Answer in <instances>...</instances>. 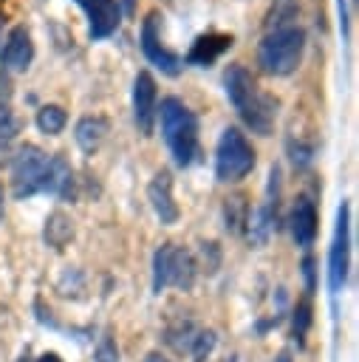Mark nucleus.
Here are the masks:
<instances>
[{
    "label": "nucleus",
    "instance_id": "393cba45",
    "mask_svg": "<svg viewBox=\"0 0 359 362\" xmlns=\"http://www.w3.org/2000/svg\"><path fill=\"white\" fill-rule=\"evenodd\" d=\"M291 150V161H294V167H305L308 161H311V147H305V144H291L288 147Z\"/></svg>",
    "mask_w": 359,
    "mask_h": 362
},
{
    "label": "nucleus",
    "instance_id": "a878e982",
    "mask_svg": "<svg viewBox=\"0 0 359 362\" xmlns=\"http://www.w3.org/2000/svg\"><path fill=\"white\" fill-rule=\"evenodd\" d=\"M302 274H305V286H308V294H311V291H314V286H317V283H314V274H317V260H314L311 255H305V257H302Z\"/></svg>",
    "mask_w": 359,
    "mask_h": 362
},
{
    "label": "nucleus",
    "instance_id": "7c9ffc66",
    "mask_svg": "<svg viewBox=\"0 0 359 362\" xmlns=\"http://www.w3.org/2000/svg\"><path fill=\"white\" fill-rule=\"evenodd\" d=\"M124 14H133V0H124Z\"/></svg>",
    "mask_w": 359,
    "mask_h": 362
},
{
    "label": "nucleus",
    "instance_id": "9d476101",
    "mask_svg": "<svg viewBox=\"0 0 359 362\" xmlns=\"http://www.w3.org/2000/svg\"><path fill=\"white\" fill-rule=\"evenodd\" d=\"M88 17L90 40H107L116 34L122 23V3L119 0H73Z\"/></svg>",
    "mask_w": 359,
    "mask_h": 362
},
{
    "label": "nucleus",
    "instance_id": "473e14b6",
    "mask_svg": "<svg viewBox=\"0 0 359 362\" xmlns=\"http://www.w3.org/2000/svg\"><path fill=\"white\" fill-rule=\"evenodd\" d=\"M0 45H3V17H0Z\"/></svg>",
    "mask_w": 359,
    "mask_h": 362
},
{
    "label": "nucleus",
    "instance_id": "4be33fe9",
    "mask_svg": "<svg viewBox=\"0 0 359 362\" xmlns=\"http://www.w3.org/2000/svg\"><path fill=\"white\" fill-rule=\"evenodd\" d=\"M308 325H311V305H308L305 300H300L297 308H294V317H291V337L297 339V345L305 342V331H308Z\"/></svg>",
    "mask_w": 359,
    "mask_h": 362
},
{
    "label": "nucleus",
    "instance_id": "a211bd4d",
    "mask_svg": "<svg viewBox=\"0 0 359 362\" xmlns=\"http://www.w3.org/2000/svg\"><path fill=\"white\" fill-rule=\"evenodd\" d=\"M17 130H20V124H17L14 113H11V102L0 99V167L6 161H11V156H14Z\"/></svg>",
    "mask_w": 359,
    "mask_h": 362
},
{
    "label": "nucleus",
    "instance_id": "f257e3e1",
    "mask_svg": "<svg viewBox=\"0 0 359 362\" xmlns=\"http://www.w3.org/2000/svg\"><path fill=\"white\" fill-rule=\"evenodd\" d=\"M223 90H226V99L232 102L235 113L252 133H257V136L271 133L274 119H277V99L266 96L240 62H232L223 71Z\"/></svg>",
    "mask_w": 359,
    "mask_h": 362
},
{
    "label": "nucleus",
    "instance_id": "423d86ee",
    "mask_svg": "<svg viewBox=\"0 0 359 362\" xmlns=\"http://www.w3.org/2000/svg\"><path fill=\"white\" fill-rule=\"evenodd\" d=\"M254 147L237 127H223L215 147V175L220 184H237L254 170Z\"/></svg>",
    "mask_w": 359,
    "mask_h": 362
},
{
    "label": "nucleus",
    "instance_id": "20e7f679",
    "mask_svg": "<svg viewBox=\"0 0 359 362\" xmlns=\"http://www.w3.org/2000/svg\"><path fill=\"white\" fill-rule=\"evenodd\" d=\"M51 181V156L37 144H23L11 156V192L17 201H25L37 192H48Z\"/></svg>",
    "mask_w": 359,
    "mask_h": 362
},
{
    "label": "nucleus",
    "instance_id": "6e6552de",
    "mask_svg": "<svg viewBox=\"0 0 359 362\" xmlns=\"http://www.w3.org/2000/svg\"><path fill=\"white\" fill-rule=\"evenodd\" d=\"M277 198H280V167H271L263 204L246 215V238L252 246H263L277 229Z\"/></svg>",
    "mask_w": 359,
    "mask_h": 362
},
{
    "label": "nucleus",
    "instance_id": "39448f33",
    "mask_svg": "<svg viewBox=\"0 0 359 362\" xmlns=\"http://www.w3.org/2000/svg\"><path fill=\"white\" fill-rule=\"evenodd\" d=\"M198 277V263L189 249L178 243H164L153 255V294H161L164 288L175 286L181 291H189Z\"/></svg>",
    "mask_w": 359,
    "mask_h": 362
},
{
    "label": "nucleus",
    "instance_id": "ddd939ff",
    "mask_svg": "<svg viewBox=\"0 0 359 362\" xmlns=\"http://www.w3.org/2000/svg\"><path fill=\"white\" fill-rule=\"evenodd\" d=\"M147 198H150V206H153V212H155V218L161 221V223H175L178 221V204L172 201V175H170V170H158L155 175H153V181L147 184Z\"/></svg>",
    "mask_w": 359,
    "mask_h": 362
},
{
    "label": "nucleus",
    "instance_id": "f03ea898",
    "mask_svg": "<svg viewBox=\"0 0 359 362\" xmlns=\"http://www.w3.org/2000/svg\"><path fill=\"white\" fill-rule=\"evenodd\" d=\"M155 116L161 119V136L167 141V150H170L175 167H192L201 156L198 116L178 96L161 99V107H155Z\"/></svg>",
    "mask_w": 359,
    "mask_h": 362
},
{
    "label": "nucleus",
    "instance_id": "c756f323",
    "mask_svg": "<svg viewBox=\"0 0 359 362\" xmlns=\"http://www.w3.org/2000/svg\"><path fill=\"white\" fill-rule=\"evenodd\" d=\"M147 362H167V359H164V356H158V354H150V356H147Z\"/></svg>",
    "mask_w": 359,
    "mask_h": 362
},
{
    "label": "nucleus",
    "instance_id": "bb28decb",
    "mask_svg": "<svg viewBox=\"0 0 359 362\" xmlns=\"http://www.w3.org/2000/svg\"><path fill=\"white\" fill-rule=\"evenodd\" d=\"M339 3V31L342 37H348V0H336Z\"/></svg>",
    "mask_w": 359,
    "mask_h": 362
},
{
    "label": "nucleus",
    "instance_id": "1a4fd4ad",
    "mask_svg": "<svg viewBox=\"0 0 359 362\" xmlns=\"http://www.w3.org/2000/svg\"><path fill=\"white\" fill-rule=\"evenodd\" d=\"M141 51L147 57L150 65H155L161 74L167 76H178L184 62L178 54H172L164 42H161V14L158 11H150L141 23Z\"/></svg>",
    "mask_w": 359,
    "mask_h": 362
},
{
    "label": "nucleus",
    "instance_id": "5701e85b",
    "mask_svg": "<svg viewBox=\"0 0 359 362\" xmlns=\"http://www.w3.org/2000/svg\"><path fill=\"white\" fill-rule=\"evenodd\" d=\"M212 348H215V331H198L192 345H189V356L195 362H204L212 354Z\"/></svg>",
    "mask_w": 359,
    "mask_h": 362
},
{
    "label": "nucleus",
    "instance_id": "412c9836",
    "mask_svg": "<svg viewBox=\"0 0 359 362\" xmlns=\"http://www.w3.org/2000/svg\"><path fill=\"white\" fill-rule=\"evenodd\" d=\"M246 198L243 195H232V198H226V204H223V218H226V229L229 232H240L243 226H246Z\"/></svg>",
    "mask_w": 359,
    "mask_h": 362
},
{
    "label": "nucleus",
    "instance_id": "dca6fc26",
    "mask_svg": "<svg viewBox=\"0 0 359 362\" xmlns=\"http://www.w3.org/2000/svg\"><path fill=\"white\" fill-rule=\"evenodd\" d=\"M107 130H110V124H107L105 116H82V119L76 122L73 139H76V144H79V150H82L85 156H93V153L102 147Z\"/></svg>",
    "mask_w": 359,
    "mask_h": 362
},
{
    "label": "nucleus",
    "instance_id": "2f4dec72",
    "mask_svg": "<svg viewBox=\"0 0 359 362\" xmlns=\"http://www.w3.org/2000/svg\"><path fill=\"white\" fill-rule=\"evenodd\" d=\"M0 218H3V187H0Z\"/></svg>",
    "mask_w": 359,
    "mask_h": 362
},
{
    "label": "nucleus",
    "instance_id": "6ab92c4d",
    "mask_svg": "<svg viewBox=\"0 0 359 362\" xmlns=\"http://www.w3.org/2000/svg\"><path fill=\"white\" fill-rule=\"evenodd\" d=\"M198 331H201V328H198L189 317H178L175 322L167 325V331H164V342H167L175 354H189V345H192V339H195Z\"/></svg>",
    "mask_w": 359,
    "mask_h": 362
},
{
    "label": "nucleus",
    "instance_id": "f3484780",
    "mask_svg": "<svg viewBox=\"0 0 359 362\" xmlns=\"http://www.w3.org/2000/svg\"><path fill=\"white\" fill-rule=\"evenodd\" d=\"M42 238L51 249H65L73 238V221L68 212L62 209H54L48 218H45V229H42Z\"/></svg>",
    "mask_w": 359,
    "mask_h": 362
},
{
    "label": "nucleus",
    "instance_id": "9b49d317",
    "mask_svg": "<svg viewBox=\"0 0 359 362\" xmlns=\"http://www.w3.org/2000/svg\"><path fill=\"white\" fill-rule=\"evenodd\" d=\"M155 107H158V93H155V79L150 71H139L133 79V119L141 136L153 133L155 124Z\"/></svg>",
    "mask_w": 359,
    "mask_h": 362
},
{
    "label": "nucleus",
    "instance_id": "0eeeda50",
    "mask_svg": "<svg viewBox=\"0 0 359 362\" xmlns=\"http://www.w3.org/2000/svg\"><path fill=\"white\" fill-rule=\"evenodd\" d=\"M348 266H351V206H348V201H342L336 209L334 238H331V249H328V288H331V294L342 291V286L348 280Z\"/></svg>",
    "mask_w": 359,
    "mask_h": 362
},
{
    "label": "nucleus",
    "instance_id": "aec40b11",
    "mask_svg": "<svg viewBox=\"0 0 359 362\" xmlns=\"http://www.w3.org/2000/svg\"><path fill=\"white\" fill-rule=\"evenodd\" d=\"M65 124H68V113H65L59 105H42V107L37 110V127H40L45 136L62 133Z\"/></svg>",
    "mask_w": 359,
    "mask_h": 362
},
{
    "label": "nucleus",
    "instance_id": "f8f14e48",
    "mask_svg": "<svg viewBox=\"0 0 359 362\" xmlns=\"http://www.w3.org/2000/svg\"><path fill=\"white\" fill-rule=\"evenodd\" d=\"M34 59V42H31V34L25 25H14L6 37V42L0 45V62H3V71H11V74H23L28 71Z\"/></svg>",
    "mask_w": 359,
    "mask_h": 362
},
{
    "label": "nucleus",
    "instance_id": "7ed1b4c3",
    "mask_svg": "<svg viewBox=\"0 0 359 362\" xmlns=\"http://www.w3.org/2000/svg\"><path fill=\"white\" fill-rule=\"evenodd\" d=\"M305 51V31L297 23L269 25L257 45V65L269 76H288L300 68Z\"/></svg>",
    "mask_w": 359,
    "mask_h": 362
},
{
    "label": "nucleus",
    "instance_id": "72a5a7b5",
    "mask_svg": "<svg viewBox=\"0 0 359 362\" xmlns=\"http://www.w3.org/2000/svg\"><path fill=\"white\" fill-rule=\"evenodd\" d=\"M229 362H240V356H232V359H229Z\"/></svg>",
    "mask_w": 359,
    "mask_h": 362
},
{
    "label": "nucleus",
    "instance_id": "cd10ccee",
    "mask_svg": "<svg viewBox=\"0 0 359 362\" xmlns=\"http://www.w3.org/2000/svg\"><path fill=\"white\" fill-rule=\"evenodd\" d=\"M37 362H62V359H59L57 354H42V356H40Z\"/></svg>",
    "mask_w": 359,
    "mask_h": 362
},
{
    "label": "nucleus",
    "instance_id": "c85d7f7f",
    "mask_svg": "<svg viewBox=\"0 0 359 362\" xmlns=\"http://www.w3.org/2000/svg\"><path fill=\"white\" fill-rule=\"evenodd\" d=\"M274 362H291V356L283 351V354H277V359H274Z\"/></svg>",
    "mask_w": 359,
    "mask_h": 362
},
{
    "label": "nucleus",
    "instance_id": "4468645a",
    "mask_svg": "<svg viewBox=\"0 0 359 362\" xmlns=\"http://www.w3.org/2000/svg\"><path fill=\"white\" fill-rule=\"evenodd\" d=\"M288 232L297 246H311L317 238V206L308 195H300L288 212Z\"/></svg>",
    "mask_w": 359,
    "mask_h": 362
},
{
    "label": "nucleus",
    "instance_id": "2eb2a0df",
    "mask_svg": "<svg viewBox=\"0 0 359 362\" xmlns=\"http://www.w3.org/2000/svg\"><path fill=\"white\" fill-rule=\"evenodd\" d=\"M232 42H235L232 34H220V31L201 34V37H195V42H192V48H189L187 62H189V65H198V68H206V65H212L223 51H229Z\"/></svg>",
    "mask_w": 359,
    "mask_h": 362
},
{
    "label": "nucleus",
    "instance_id": "b1692460",
    "mask_svg": "<svg viewBox=\"0 0 359 362\" xmlns=\"http://www.w3.org/2000/svg\"><path fill=\"white\" fill-rule=\"evenodd\" d=\"M93 362H119V348L113 342L110 334H102L99 342H96V351H93Z\"/></svg>",
    "mask_w": 359,
    "mask_h": 362
}]
</instances>
